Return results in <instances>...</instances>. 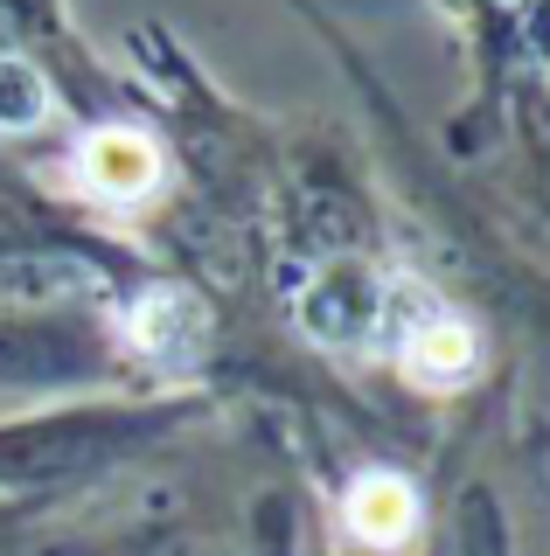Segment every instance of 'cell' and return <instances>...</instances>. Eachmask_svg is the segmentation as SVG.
Listing matches in <instances>:
<instances>
[{"label":"cell","instance_id":"cell-3","mask_svg":"<svg viewBox=\"0 0 550 556\" xmlns=\"http://www.w3.org/2000/svg\"><path fill=\"white\" fill-rule=\"evenodd\" d=\"M77 174H84V188L105 195V202H140V195L161 188V147L133 126H105L77 147Z\"/></svg>","mask_w":550,"mask_h":556},{"label":"cell","instance_id":"cell-5","mask_svg":"<svg viewBox=\"0 0 550 556\" xmlns=\"http://www.w3.org/2000/svg\"><path fill=\"white\" fill-rule=\"evenodd\" d=\"M36 118H49V91L42 77L28 63L0 56V126H36Z\"/></svg>","mask_w":550,"mask_h":556},{"label":"cell","instance_id":"cell-2","mask_svg":"<svg viewBox=\"0 0 550 556\" xmlns=\"http://www.w3.org/2000/svg\"><path fill=\"white\" fill-rule=\"evenodd\" d=\"M126 334H133V348H140L147 362H161V369H196L202 341H210V313H202L196 292L153 286V292H140V300H133Z\"/></svg>","mask_w":550,"mask_h":556},{"label":"cell","instance_id":"cell-4","mask_svg":"<svg viewBox=\"0 0 550 556\" xmlns=\"http://www.w3.org/2000/svg\"><path fill=\"white\" fill-rule=\"evenodd\" d=\"M341 521L363 549H404L418 535V486L404 473H363L341 501Z\"/></svg>","mask_w":550,"mask_h":556},{"label":"cell","instance_id":"cell-1","mask_svg":"<svg viewBox=\"0 0 550 556\" xmlns=\"http://www.w3.org/2000/svg\"><path fill=\"white\" fill-rule=\"evenodd\" d=\"M398 300H376V320H390V348H398V369L418 390H460L480 369V341L460 313H446L425 286L398 278Z\"/></svg>","mask_w":550,"mask_h":556}]
</instances>
